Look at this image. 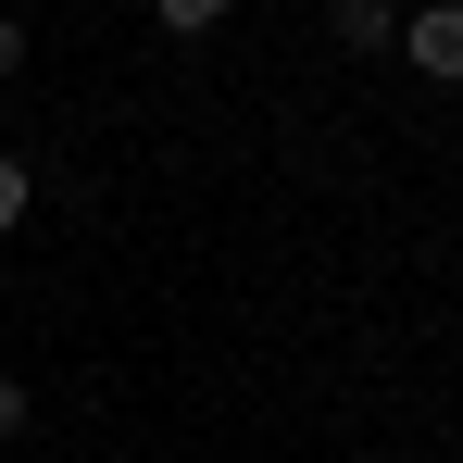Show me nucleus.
Masks as SVG:
<instances>
[{
  "instance_id": "obj_2",
  "label": "nucleus",
  "mask_w": 463,
  "mask_h": 463,
  "mask_svg": "<svg viewBox=\"0 0 463 463\" xmlns=\"http://www.w3.org/2000/svg\"><path fill=\"white\" fill-rule=\"evenodd\" d=\"M326 25H338L351 51H401V0H338Z\"/></svg>"
},
{
  "instance_id": "obj_5",
  "label": "nucleus",
  "mask_w": 463,
  "mask_h": 463,
  "mask_svg": "<svg viewBox=\"0 0 463 463\" xmlns=\"http://www.w3.org/2000/svg\"><path fill=\"white\" fill-rule=\"evenodd\" d=\"M25 413H38V401H25V376H0V451L25 439Z\"/></svg>"
},
{
  "instance_id": "obj_4",
  "label": "nucleus",
  "mask_w": 463,
  "mask_h": 463,
  "mask_svg": "<svg viewBox=\"0 0 463 463\" xmlns=\"http://www.w3.org/2000/svg\"><path fill=\"white\" fill-rule=\"evenodd\" d=\"M25 201H38V175H25V163H13V151H0V238H13V226H25Z\"/></svg>"
},
{
  "instance_id": "obj_1",
  "label": "nucleus",
  "mask_w": 463,
  "mask_h": 463,
  "mask_svg": "<svg viewBox=\"0 0 463 463\" xmlns=\"http://www.w3.org/2000/svg\"><path fill=\"white\" fill-rule=\"evenodd\" d=\"M401 63H413V76H439V88H463V0L401 13Z\"/></svg>"
},
{
  "instance_id": "obj_3",
  "label": "nucleus",
  "mask_w": 463,
  "mask_h": 463,
  "mask_svg": "<svg viewBox=\"0 0 463 463\" xmlns=\"http://www.w3.org/2000/svg\"><path fill=\"white\" fill-rule=\"evenodd\" d=\"M163 25H175V38H213V25H226V0H151Z\"/></svg>"
},
{
  "instance_id": "obj_6",
  "label": "nucleus",
  "mask_w": 463,
  "mask_h": 463,
  "mask_svg": "<svg viewBox=\"0 0 463 463\" xmlns=\"http://www.w3.org/2000/svg\"><path fill=\"white\" fill-rule=\"evenodd\" d=\"M0 76H25V25L13 13H0Z\"/></svg>"
}]
</instances>
